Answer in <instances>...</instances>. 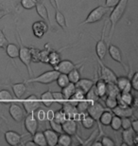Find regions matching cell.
Returning a JSON list of instances; mask_svg holds the SVG:
<instances>
[{
	"mask_svg": "<svg viewBox=\"0 0 138 146\" xmlns=\"http://www.w3.org/2000/svg\"><path fill=\"white\" fill-rule=\"evenodd\" d=\"M45 134L46 139V144L48 146H56L58 145V138H59V134L57 132H55L54 130L50 129H46L44 131Z\"/></svg>",
	"mask_w": 138,
	"mask_h": 146,
	"instance_id": "21",
	"label": "cell"
},
{
	"mask_svg": "<svg viewBox=\"0 0 138 146\" xmlns=\"http://www.w3.org/2000/svg\"><path fill=\"white\" fill-rule=\"evenodd\" d=\"M35 10H36V13H38V15H39L44 21L48 23V25H50V20H49V16H48V11L43 3L37 2L36 6H35Z\"/></svg>",
	"mask_w": 138,
	"mask_h": 146,
	"instance_id": "23",
	"label": "cell"
},
{
	"mask_svg": "<svg viewBox=\"0 0 138 146\" xmlns=\"http://www.w3.org/2000/svg\"><path fill=\"white\" fill-rule=\"evenodd\" d=\"M54 118V111L53 110H48L46 112V119L48 121H51Z\"/></svg>",
	"mask_w": 138,
	"mask_h": 146,
	"instance_id": "54",
	"label": "cell"
},
{
	"mask_svg": "<svg viewBox=\"0 0 138 146\" xmlns=\"http://www.w3.org/2000/svg\"><path fill=\"white\" fill-rule=\"evenodd\" d=\"M25 145L26 146H36L35 142L33 141H28L27 142H25Z\"/></svg>",
	"mask_w": 138,
	"mask_h": 146,
	"instance_id": "57",
	"label": "cell"
},
{
	"mask_svg": "<svg viewBox=\"0 0 138 146\" xmlns=\"http://www.w3.org/2000/svg\"><path fill=\"white\" fill-rule=\"evenodd\" d=\"M116 84L120 90V92H131V84L130 78L125 77V76H120L116 78Z\"/></svg>",
	"mask_w": 138,
	"mask_h": 146,
	"instance_id": "16",
	"label": "cell"
},
{
	"mask_svg": "<svg viewBox=\"0 0 138 146\" xmlns=\"http://www.w3.org/2000/svg\"><path fill=\"white\" fill-rule=\"evenodd\" d=\"M105 109L106 108H105V107L98 101V102H95V103L91 104L90 106H88L86 113L89 116L92 117V118L96 121V122L98 123V127H100V124H99V122H98V119H99V117H100L101 113L103 112Z\"/></svg>",
	"mask_w": 138,
	"mask_h": 146,
	"instance_id": "9",
	"label": "cell"
},
{
	"mask_svg": "<svg viewBox=\"0 0 138 146\" xmlns=\"http://www.w3.org/2000/svg\"><path fill=\"white\" fill-rule=\"evenodd\" d=\"M101 144L102 146H114L116 145V142L114 141V139L111 137L108 136H103L101 138Z\"/></svg>",
	"mask_w": 138,
	"mask_h": 146,
	"instance_id": "50",
	"label": "cell"
},
{
	"mask_svg": "<svg viewBox=\"0 0 138 146\" xmlns=\"http://www.w3.org/2000/svg\"><path fill=\"white\" fill-rule=\"evenodd\" d=\"M78 66L77 64H75L74 62L70 60H61L60 63L58 64L57 66H55L54 69L55 70L59 71L60 73H64V74H67L69 71H71L73 68Z\"/></svg>",
	"mask_w": 138,
	"mask_h": 146,
	"instance_id": "15",
	"label": "cell"
},
{
	"mask_svg": "<svg viewBox=\"0 0 138 146\" xmlns=\"http://www.w3.org/2000/svg\"><path fill=\"white\" fill-rule=\"evenodd\" d=\"M10 13V11H7L5 10H0V19H2L3 17H5L6 15H8V14Z\"/></svg>",
	"mask_w": 138,
	"mask_h": 146,
	"instance_id": "55",
	"label": "cell"
},
{
	"mask_svg": "<svg viewBox=\"0 0 138 146\" xmlns=\"http://www.w3.org/2000/svg\"><path fill=\"white\" fill-rule=\"evenodd\" d=\"M133 107L131 106H116L114 108L112 109V112H113L114 115L118 116L120 118H123V117H131L133 118Z\"/></svg>",
	"mask_w": 138,
	"mask_h": 146,
	"instance_id": "17",
	"label": "cell"
},
{
	"mask_svg": "<svg viewBox=\"0 0 138 146\" xmlns=\"http://www.w3.org/2000/svg\"><path fill=\"white\" fill-rule=\"evenodd\" d=\"M19 35V44H20V46H19V56L18 58L20 59V61L23 63L26 68L28 69V75L29 77H32L33 75V72H32V69L30 68V65H31V54H30V48L28 46H26L22 44V39H21V36L20 34L18 33Z\"/></svg>",
	"mask_w": 138,
	"mask_h": 146,
	"instance_id": "4",
	"label": "cell"
},
{
	"mask_svg": "<svg viewBox=\"0 0 138 146\" xmlns=\"http://www.w3.org/2000/svg\"><path fill=\"white\" fill-rule=\"evenodd\" d=\"M85 100H87L90 104H93V103H95V102H98L100 100L96 92L95 86H93L92 88L85 94Z\"/></svg>",
	"mask_w": 138,
	"mask_h": 146,
	"instance_id": "36",
	"label": "cell"
},
{
	"mask_svg": "<svg viewBox=\"0 0 138 146\" xmlns=\"http://www.w3.org/2000/svg\"><path fill=\"white\" fill-rule=\"evenodd\" d=\"M75 84H76V87H78V88L83 90L85 93H87L94 86V84H95V81L90 80V79L81 78Z\"/></svg>",
	"mask_w": 138,
	"mask_h": 146,
	"instance_id": "24",
	"label": "cell"
},
{
	"mask_svg": "<svg viewBox=\"0 0 138 146\" xmlns=\"http://www.w3.org/2000/svg\"><path fill=\"white\" fill-rule=\"evenodd\" d=\"M49 121V125H50V128L52 130H54L55 132H57L58 134L63 133V128H61V123H59V122L55 121L54 119H51Z\"/></svg>",
	"mask_w": 138,
	"mask_h": 146,
	"instance_id": "47",
	"label": "cell"
},
{
	"mask_svg": "<svg viewBox=\"0 0 138 146\" xmlns=\"http://www.w3.org/2000/svg\"><path fill=\"white\" fill-rule=\"evenodd\" d=\"M120 93V90L116 84V83H107V89H106V96L111 97H117Z\"/></svg>",
	"mask_w": 138,
	"mask_h": 146,
	"instance_id": "34",
	"label": "cell"
},
{
	"mask_svg": "<svg viewBox=\"0 0 138 146\" xmlns=\"http://www.w3.org/2000/svg\"><path fill=\"white\" fill-rule=\"evenodd\" d=\"M30 48V54H31V63H40L39 61V48Z\"/></svg>",
	"mask_w": 138,
	"mask_h": 146,
	"instance_id": "45",
	"label": "cell"
},
{
	"mask_svg": "<svg viewBox=\"0 0 138 146\" xmlns=\"http://www.w3.org/2000/svg\"><path fill=\"white\" fill-rule=\"evenodd\" d=\"M11 102H15L13 95L8 89H2L0 90V103L3 104H9Z\"/></svg>",
	"mask_w": 138,
	"mask_h": 146,
	"instance_id": "33",
	"label": "cell"
},
{
	"mask_svg": "<svg viewBox=\"0 0 138 146\" xmlns=\"http://www.w3.org/2000/svg\"><path fill=\"white\" fill-rule=\"evenodd\" d=\"M23 137L24 136L20 135L19 133H17L13 130H9L7 132H5V134H4L5 141H7L8 144L13 145V146H16V145L21 143Z\"/></svg>",
	"mask_w": 138,
	"mask_h": 146,
	"instance_id": "14",
	"label": "cell"
},
{
	"mask_svg": "<svg viewBox=\"0 0 138 146\" xmlns=\"http://www.w3.org/2000/svg\"><path fill=\"white\" fill-rule=\"evenodd\" d=\"M109 126H111V128L114 131H116V132H118L119 130H121V118L118 117V116L114 115Z\"/></svg>",
	"mask_w": 138,
	"mask_h": 146,
	"instance_id": "37",
	"label": "cell"
},
{
	"mask_svg": "<svg viewBox=\"0 0 138 146\" xmlns=\"http://www.w3.org/2000/svg\"><path fill=\"white\" fill-rule=\"evenodd\" d=\"M9 113L11 119L16 122H21L25 118V112L23 107L20 104H16L15 102H11L10 108H9Z\"/></svg>",
	"mask_w": 138,
	"mask_h": 146,
	"instance_id": "8",
	"label": "cell"
},
{
	"mask_svg": "<svg viewBox=\"0 0 138 146\" xmlns=\"http://www.w3.org/2000/svg\"><path fill=\"white\" fill-rule=\"evenodd\" d=\"M60 74V72L55 70H49L46 71L40 74L37 77H30V79H28L25 82V83H37L41 84H50L52 83H54L57 80L58 76Z\"/></svg>",
	"mask_w": 138,
	"mask_h": 146,
	"instance_id": "3",
	"label": "cell"
},
{
	"mask_svg": "<svg viewBox=\"0 0 138 146\" xmlns=\"http://www.w3.org/2000/svg\"><path fill=\"white\" fill-rule=\"evenodd\" d=\"M67 76H68V79L71 83L76 84L81 78L80 68H79L78 66H76V68H73L71 71H69L68 73H67Z\"/></svg>",
	"mask_w": 138,
	"mask_h": 146,
	"instance_id": "35",
	"label": "cell"
},
{
	"mask_svg": "<svg viewBox=\"0 0 138 146\" xmlns=\"http://www.w3.org/2000/svg\"><path fill=\"white\" fill-rule=\"evenodd\" d=\"M134 134H137V133H134L133 130L131 128H129V129H125L123 130L122 132V143L121 145H126V146H131V145H133V138L134 136Z\"/></svg>",
	"mask_w": 138,
	"mask_h": 146,
	"instance_id": "25",
	"label": "cell"
},
{
	"mask_svg": "<svg viewBox=\"0 0 138 146\" xmlns=\"http://www.w3.org/2000/svg\"><path fill=\"white\" fill-rule=\"evenodd\" d=\"M24 124H25V128L26 130L28 131V134H30L32 136L33 134L38 131V128H39V123H38V119L35 117L34 113H30V114H27L24 121Z\"/></svg>",
	"mask_w": 138,
	"mask_h": 146,
	"instance_id": "10",
	"label": "cell"
},
{
	"mask_svg": "<svg viewBox=\"0 0 138 146\" xmlns=\"http://www.w3.org/2000/svg\"><path fill=\"white\" fill-rule=\"evenodd\" d=\"M63 132L68 134L70 136H76L78 132V123L77 121L73 119H66L63 123H61Z\"/></svg>",
	"mask_w": 138,
	"mask_h": 146,
	"instance_id": "13",
	"label": "cell"
},
{
	"mask_svg": "<svg viewBox=\"0 0 138 146\" xmlns=\"http://www.w3.org/2000/svg\"><path fill=\"white\" fill-rule=\"evenodd\" d=\"M80 121L81 122L83 126L87 130H90L95 126L96 121L92 117L89 116L86 112L84 113H80Z\"/></svg>",
	"mask_w": 138,
	"mask_h": 146,
	"instance_id": "22",
	"label": "cell"
},
{
	"mask_svg": "<svg viewBox=\"0 0 138 146\" xmlns=\"http://www.w3.org/2000/svg\"><path fill=\"white\" fill-rule=\"evenodd\" d=\"M40 101H41V104H43L46 107H50L52 104H54L52 92L50 91V90H48V91L44 92L43 94L41 95Z\"/></svg>",
	"mask_w": 138,
	"mask_h": 146,
	"instance_id": "28",
	"label": "cell"
},
{
	"mask_svg": "<svg viewBox=\"0 0 138 146\" xmlns=\"http://www.w3.org/2000/svg\"><path fill=\"white\" fill-rule=\"evenodd\" d=\"M106 28H107V21H105V24H104L103 29H102V31H101V37H100V39L96 42V57L101 61H103L105 59L106 54H107V50H108V45L106 44V42H105Z\"/></svg>",
	"mask_w": 138,
	"mask_h": 146,
	"instance_id": "5",
	"label": "cell"
},
{
	"mask_svg": "<svg viewBox=\"0 0 138 146\" xmlns=\"http://www.w3.org/2000/svg\"><path fill=\"white\" fill-rule=\"evenodd\" d=\"M108 52H109V55L110 57L113 59L114 61H116V62L119 63L120 65H121L123 68H125L126 71L128 70L127 66H125V64L123 63V60H122V51L121 49H120L118 46H116V45H109L108 46Z\"/></svg>",
	"mask_w": 138,
	"mask_h": 146,
	"instance_id": "12",
	"label": "cell"
},
{
	"mask_svg": "<svg viewBox=\"0 0 138 146\" xmlns=\"http://www.w3.org/2000/svg\"><path fill=\"white\" fill-rule=\"evenodd\" d=\"M75 90H76V84L74 83H71V82H70L67 86H65L61 88V94L63 95V97L65 98V100L68 101L69 99L72 97V95L74 94Z\"/></svg>",
	"mask_w": 138,
	"mask_h": 146,
	"instance_id": "30",
	"label": "cell"
},
{
	"mask_svg": "<svg viewBox=\"0 0 138 146\" xmlns=\"http://www.w3.org/2000/svg\"><path fill=\"white\" fill-rule=\"evenodd\" d=\"M34 115L36 117V119H38V121H46V112L44 109L38 108L34 112Z\"/></svg>",
	"mask_w": 138,
	"mask_h": 146,
	"instance_id": "46",
	"label": "cell"
},
{
	"mask_svg": "<svg viewBox=\"0 0 138 146\" xmlns=\"http://www.w3.org/2000/svg\"><path fill=\"white\" fill-rule=\"evenodd\" d=\"M67 119V117L65 115V113L63 112V109H60L58 111H56V112H54V118L53 119L55 121L59 122V123H63V122L65 121V119Z\"/></svg>",
	"mask_w": 138,
	"mask_h": 146,
	"instance_id": "41",
	"label": "cell"
},
{
	"mask_svg": "<svg viewBox=\"0 0 138 146\" xmlns=\"http://www.w3.org/2000/svg\"><path fill=\"white\" fill-rule=\"evenodd\" d=\"M55 2V5L54 3L51 1V4L54 6L55 8V11H56V13H55V19H56V22H57V24L60 26L61 28H63V30H65L67 28V24H66V19L65 17H64L63 13H61L60 11V8H59V3L57 0H53Z\"/></svg>",
	"mask_w": 138,
	"mask_h": 146,
	"instance_id": "18",
	"label": "cell"
},
{
	"mask_svg": "<svg viewBox=\"0 0 138 146\" xmlns=\"http://www.w3.org/2000/svg\"><path fill=\"white\" fill-rule=\"evenodd\" d=\"M23 106L27 114L34 113L38 108L41 107V101L40 98H38L36 95L32 94L29 95L28 97H27L25 100H23L22 102Z\"/></svg>",
	"mask_w": 138,
	"mask_h": 146,
	"instance_id": "6",
	"label": "cell"
},
{
	"mask_svg": "<svg viewBox=\"0 0 138 146\" xmlns=\"http://www.w3.org/2000/svg\"><path fill=\"white\" fill-rule=\"evenodd\" d=\"M96 61H98L99 68H100V76H99V78L103 79V80L105 82H107V83H116V78H117L116 73L112 70L110 68H108L107 66H105L103 62H102L101 60H99L98 58L96 59Z\"/></svg>",
	"mask_w": 138,
	"mask_h": 146,
	"instance_id": "7",
	"label": "cell"
},
{
	"mask_svg": "<svg viewBox=\"0 0 138 146\" xmlns=\"http://www.w3.org/2000/svg\"><path fill=\"white\" fill-rule=\"evenodd\" d=\"M50 51V49L48 48H48H45L44 49H42L39 51V61L40 63H43V64H46L48 65V53Z\"/></svg>",
	"mask_w": 138,
	"mask_h": 146,
	"instance_id": "39",
	"label": "cell"
},
{
	"mask_svg": "<svg viewBox=\"0 0 138 146\" xmlns=\"http://www.w3.org/2000/svg\"><path fill=\"white\" fill-rule=\"evenodd\" d=\"M95 89L99 99H103L106 97V89H107V82H105L103 79L98 78L95 82Z\"/></svg>",
	"mask_w": 138,
	"mask_h": 146,
	"instance_id": "19",
	"label": "cell"
},
{
	"mask_svg": "<svg viewBox=\"0 0 138 146\" xmlns=\"http://www.w3.org/2000/svg\"><path fill=\"white\" fill-rule=\"evenodd\" d=\"M52 96H53L54 103H57L59 104H63L64 102H66L65 98L63 97V95L61 94V92H52Z\"/></svg>",
	"mask_w": 138,
	"mask_h": 146,
	"instance_id": "44",
	"label": "cell"
},
{
	"mask_svg": "<svg viewBox=\"0 0 138 146\" xmlns=\"http://www.w3.org/2000/svg\"><path fill=\"white\" fill-rule=\"evenodd\" d=\"M133 145L138 144V134H134V136L133 138Z\"/></svg>",
	"mask_w": 138,
	"mask_h": 146,
	"instance_id": "56",
	"label": "cell"
},
{
	"mask_svg": "<svg viewBox=\"0 0 138 146\" xmlns=\"http://www.w3.org/2000/svg\"><path fill=\"white\" fill-rule=\"evenodd\" d=\"M8 43V39L5 35L4 31L0 30V48H5V46H7Z\"/></svg>",
	"mask_w": 138,
	"mask_h": 146,
	"instance_id": "51",
	"label": "cell"
},
{
	"mask_svg": "<svg viewBox=\"0 0 138 146\" xmlns=\"http://www.w3.org/2000/svg\"><path fill=\"white\" fill-rule=\"evenodd\" d=\"M108 13V8L104 6H98L94 10H92L87 15L83 22L81 23V25H88V24H95V23L99 22L100 20L103 19V17L106 15Z\"/></svg>",
	"mask_w": 138,
	"mask_h": 146,
	"instance_id": "2",
	"label": "cell"
},
{
	"mask_svg": "<svg viewBox=\"0 0 138 146\" xmlns=\"http://www.w3.org/2000/svg\"><path fill=\"white\" fill-rule=\"evenodd\" d=\"M6 53L11 59H15L19 56V46L13 43H8L7 46H5Z\"/></svg>",
	"mask_w": 138,
	"mask_h": 146,
	"instance_id": "27",
	"label": "cell"
},
{
	"mask_svg": "<svg viewBox=\"0 0 138 146\" xmlns=\"http://www.w3.org/2000/svg\"><path fill=\"white\" fill-rule=\"evenodd\" d=\"M90 103L88 102L87 100H83V101H80L79 103L77 104V110L79 113H84L86 112V110L88 108V106H90Z\"/></svg>",
	"mask_w": 138,
	"mask_h": 146,
	"instance_id": "43",
	"label": "cell"
},
{
	"mask_svg": "<svg viewBox=\"0 0 138 146\" xmlns=\"http://www.w3.org/2000/svg\"><path fill=\"white\" fill-rule=\"evenodd\" d=\"M32 141L35 142V144L38 146H46V139L45 137V134L42 131H36L32 135Z\"/></svg>",
	"mask_w": 138,
	"mask_h": 146,
	"instance_id": "31",
	"label": "cell"
},
{
	"mask_svg": "<svg viewBox=\"0 0 138 146\" xmlns=\"http://www.w3.org/2000/svg\"><path fill=\"white\" fill-rule=\"evenodd\" d=\"M131 126V117H123L121 118V129H129Z\"/></svg>",
	"mask_w": 138,
	"mask_h": 146,
	"instance_id": "48",
	"label": "cell"
},
{
	"mask_svg": "<svg viewBox=\"0 0 138 146\" xmlns=\"http://www.w3.org/2000/svg\"><path fill=\"white\" fill-rule=\"evenodd\" d=\"M38 2H41V1H43V0H37Z\"/></svg>",
	"mask_w": 138,
	"mask_h": 146,
	"instance_id": "59",
	"label": "cell"
},
{
	"mask_svg": "<svg viewBox=\"0 0 138 146\" xmlns=\"http://www.w3.org/2000/svg\"><path fill=\"white\" fill-rule=\"evenodd\" d=\"M105 106L108 109L112 110L117 106V100L116 97H111V96H106L105 98Z\"/></svg>",
	"mask_w": 138,
	"mask_h": 146,
	"instance_id": "42",
	"label": "cell"
},
{
	"mask_svg": "<svg viewBox=\"0 0 138 146\" xmlns=\"http://www.w3.org/2000/svg\"><path fill=\"white\" fill-rule=\"evenodd\" d=\"M128 3L129 0H119L117 5L114 6L113 8V11H111L109 16V21L111 23V28L109 31V40L113 38L114 30H116V26L125 14V11L128 7Z\"/></svg>",
	"mask_w": 138,
	"mask_h": 146,
	"instance_id": "1",
	"label": "cell"
},
{
	"mask_svg": "<svg viewBox=\"0 0 138 146\" xmlns=\"http://www.w3.org/2000/svg\"><path fill=\"white\" fill-rule=\"evenodd\" d=\"M32 33L36 38H43V36L48 33V23L45 22L44 20H39V21H35L32 24L31 27Z\"/></svg>",
	"mask_w": 138,
	"mask_h": 146,
	"instance_id": "11",
	"label": "cell"
},
{
	"mask_svg": "<svg viewBox=\"0 0 138 146\" xmlns=\"http://www.w3.org/2000/svg\"><path fill=\"white\" fill-rule=\"evenodd\" d=\"M61 53L60 51H56V50H50L48 53V64L50 65L52 68H55L56 66L60 63L61 61Z\"/></svg>",
	"mask_w": 138,
	"mask_h": 146,
	"instance_id": "29",
	"label": "cell"
},
{
	"mask_svg": "<svg viewBox=\"0 0 138 146\" xmlns=\"http://www.w3.org/2000/svg\"><path fill=\"white\" fill-rule=\"evenodd\" d=\"M131 128L133 130L134 133L138 134V121L136 119H131Z\"/></svg>",
	"mask_w": 138,
	"mask_h": 146,
	"instance_id": "53",
	"label": "cell"
},
{
	"mask_svg": "<svg viewBox=\"0 0 138 146\" xmlns=\"http://www.w3.org/2000/svg\"><path fill=\"white\" fill-rule=\"evenodd\" d=\"M37 0H21L20 4L25 10H33L35 9V6L37 4Z\"/></svg>",
	"mask_w": 138,
	"mask_h": 146,
	"instance_id": "40",
	"label": "cell"
},
{
	"mask_svg": "<svg viewBox=\"0 0 138 146\" xmlns=\"http://www.w3.org/2000/svg\"><path fill=\"white\" fill-rule=\"evenodd\" d=\"M58 144L61 146H70L72 144V136L63 132L59 134Z\"/></svg>",
	"mask_w": 138,
	"mask_h": 146,
	"instance_id": "32",
	"label": "cell"
},
{
	"mask_svg": "<svg viewBox=\"0 0 138 146\" xmlns=\"http://www.w3.org/2000/svg\"><path fill=\"white\" fill-rule=\"evenodd\" d=\"M92 145H93V146H102L100 141H95V142H93Z\"/></svg>",
	"mask_w": 138,
	"mask_h": 146,
	"instance_id": "58",
	"label": "cell"
},
{
	"mask_svg": "<svg viewBox=\"0 0 138 146\" xmlns=\"http://www.w3.org/2000/svg\"><path fill=\"white\" fill-rule=\"evenodd\" d=\"M56 82H57V84L61 87V88H63V87L67 86V84L70 83L68 76H67V74H64V73H60Z\"/></svg>",
	"mask_w": 138,
	"mask_h": 146,
	"instance_id": "38",
	"label": "cell"
},
{
	"mask_svg": "<svg viewBox=\"0 0 138 146\" xmlns=\"http://www.w3.org/2000/svg\"><path fill=\"white\" fill-rule=\"evenodd\" d=\"M11 88H13V91L14 93V96H15L16 100H22L23 96L25 95L26 91H27V83H17V84H13L11 86Z\"/></svg>",
	"mask_w": 138,
	"mask_h": 146,
	"instance_id": "20",
	"label": "cell"
},
{
	"mask_svg": "<svg viewBox=\"0 0 138 146\" xmlns=\"http://www.w3.org/2000/svg\"><path fill=\"white\" fill-rule=\"evenodd\" d=\"M131 80V88L134 91H138V72L134 71L133 75L131 76V78L130 79Z\"/></svg>",
	"mask_w": 138,
	"mask_h": 146,
	"instance_id": "49",
	"label": "cell"
},
{
	"mask_svg": "<svg viewBox=\"0 0 138 146\" xmlns=\"http://www.w3.org/2000/svg\"><path fill=\"white\" fill-rule=\"evenodd\" d=\"M118 2H119V0H105V7L108 9L114 8V6L117 5Z\"/></svg>",
	"mask_w": 138,
	"mask_h": 146,
	"instance_id": "52",
	"label": "cell"
},
{
	"mask_svg": "<svg viewBox=\"0 0 138 146\" xmlns=\"http://www.w3.org/2000/svg\"><path fill=\"white\" fill-rule=\"evenodd\" d=\"M113 116H114V114L112 112V110L106 108L101 113L100 117H99V119H98L99 124L103 125V126H109L112 119H113Z\"/></svg>",
	"mask_w": 138,
	"mask_h": 146,
	"instance_id": "26",
	"label": "cell"
}]
</instances>
